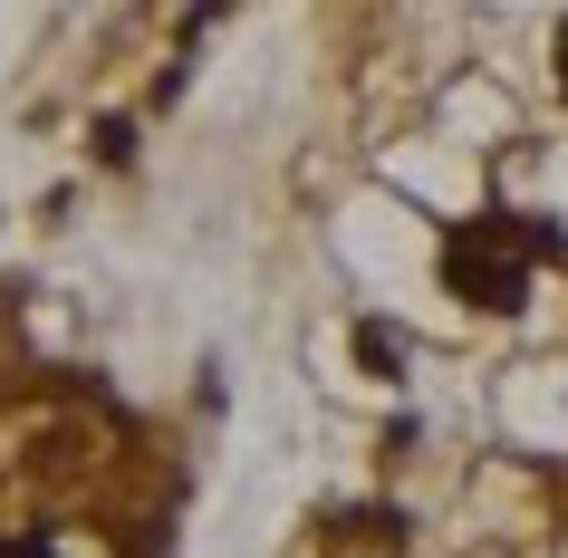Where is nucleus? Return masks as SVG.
Segmentation results:
<instances>
[{
  "mask_svg": "<svg viewBox=\"0 0 568 558\" xmlns=\"http://www.w3.org/2000/svg\"><path fill=\"white\" fill-rule=\"evenodd\" d=\"M539 251H559V241L539 232V222H520V212H481V222H453L444 232V280L463 308H520L530 298V261Z\"/></svg>",
  "mask_w": 568,
  "mask_h": 558,
  "instance_id": "nucleus-1",
  "label": "nucleus"
},
{
  "mask_svg": "<svg viewBox=\"0 0 568 558\" xmlns=\"http://www.w3.org/2000/svg\"><path fill=\"white\" fill-rule=\"evenodd\" d=\"M0 558H59V549H39V539H0Z\"/></svg>",
  "mask_w": 568,
  "mask_h": 558,
  "instance_id": "nucleus-2",
  "label": "nucleus"
},
{
  "mask_svg": "<svg viewBox=\"0 0 568 558\" xmlns=\"http://www.w3.org/2000/svg\"><path fill=\"white\" fill-rule=\"evenodd\" d=\"M559 97H568V20H559Z\"/></svg>",
  "mask_w": 568,
  "mask_h": 558,
  "instance_id": "nucleus-3",
  "label": "nucleus"
}]
</instances>
